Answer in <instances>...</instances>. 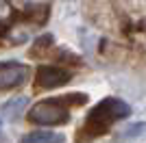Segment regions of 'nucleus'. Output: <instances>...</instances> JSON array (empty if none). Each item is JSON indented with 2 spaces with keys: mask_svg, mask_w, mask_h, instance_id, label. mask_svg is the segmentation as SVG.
Segmentation results:
<instances>
[{
  "mask_svg": "<svg viewBox=\"0 0 146 143\" xmlns=\"http://www.w3.org/2000/svg\"><path fill=\"white\" fill-rule=\"evenodd\" d=\"M68 98H48L29 111V121L37 126H61L70 119Z\"/></svg>",
  "mask_w": 146,
  "mask_h": 143,
  "instance_id": "nucleus-2",
  "label": "nucleus"
},
{
  "mask_svg": "<svg viewBox=\"0 0 146 143\" xmlns=\"http://www.w3.org/2000/svg\"><path fill=\"white\" fill-rule=\"evenodd\" d=\"M144 130H146V126L140 121V124H135V126H129V128H127L124 132H122L120 137H137V134H142Z\"/></svg>",
  "mask_w": 146,
  "mask_h": 143,
  "instance_id": "nucleus-7",
  "label": "nucleus"
},
{
  "mask_svg": "<svg viewBox=\"0 0 146 143\" xmlns=\"http://www.w3.org/2000/svg\"><path fill=\"white\" fill-rule=\"evenodd\" d=\"M9 15V5H7V0H0V18H7Z\"/></svg>",
  "mask_w": 146,
  "mask_h": 143,
  "instance_id": "nucleus-8",
  "label": "nucleus"
},
{
  "mask_svg": "<svg viewBox=\"0 0 146 143\" xmlns=\"http://www.w3.org/2000/svg\"><path fill=\"white\" fill-rule=\"evenodd\" d=\"M22 143H66L63 134H57L52 130H35L22 137Z\"/></svg>",
  "mask_w": 146,
  "mask_h": 143,
  "instance_id": "nucleus-5",
  "label": "nucleus"
},
{
  "mask_svg": "<svg viewBox=\"0 0 146 143\" xmlns=\"http://www.w3.org/2000/svg\"><path fill=\"white\" fill-rule=\"evenodd\" d=\"M26 76H29V70L22 63H15V61L0 63V91L20 87L26 80Z\"/></svg>",
  "mask_w": 146,
  "mask_h": 143,
  "instance_id": "nucleus-3",
  "label": "nucleus"
},
{
  "mask_svg": "<svg viewBox=\"0 0 146 143\" xmlns=\"http://www.w3.org/2000/svg\"><path fill=\"white\" fill-rule=\"evenodd\" d=\"M72 78V74L68 70H61V67H39L35 76V87L37 89H55L66 85L68 80Z\"/></svg>",
  "mask_w": 146,
  "mask_h": 143,
  "instance_id": "nucleus-4",
  "label": "nucleus"
},
{
  "mask_svg": "<svg viewBox=\"0 0 146 143\" xmlns=\"http://www.w3.org/2000/svg\"><path fill=\"white\" fill-rule=\"evenodd\" d=\"M129 115H131V108H129L127 102L118 100V98H107V100H103L98 106H94L87 113L85 126H83V134H87V137L105 134L116 121L129 117Z\"/></svg>",
  "mask_w": 146,
  "mask_h": 143,
  "instance_id": "nucleus-1",
  "label": "nucleus"
},
{
  "mask_svg": "<svg viewBox=\"0 0 146 143\" xmlns=\"http://www.w3.org/2000/svg\"><path fill=\"white\" fill-rule=\"evenodd\" d=\"M26 104H29L26 98H13V100H9L5 106H2V113H5L7 119H18L20 115L24 113Z\"/></svg>",
  "mask_w": 146,
  "mask_h": 143,
  "instance_id": "nucleus-6",
  "label": "nucleus"
}]
</instances>
